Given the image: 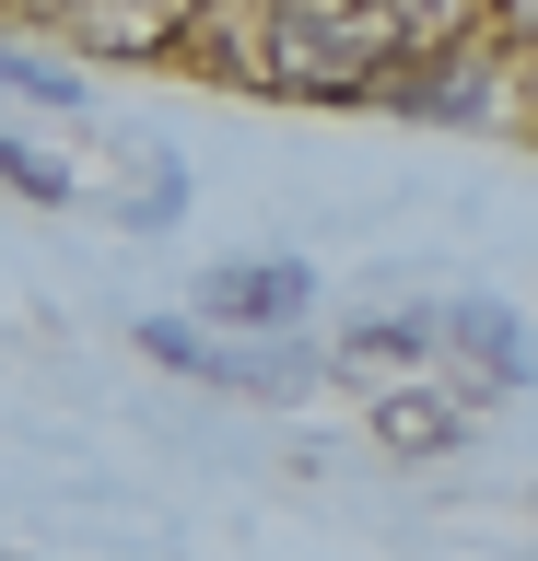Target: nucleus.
<instances>
[{"instance_id": "nucleus-2", "label": "nucleus", "mask_w": 538, "mask_h": 561, "mask_svg": "<svg viewBox=\"0 0 538 561\" xmlns=\"http://www.w3.org/2000/svg\"><path fill=\"white\" fill-rule=\"evenodd\" d=\"M141 351L199 386H247V398H293L317 375V351H293V340H211V328H176V316H141Z\"/></svg>"}, {"instance_id": "nucleus-7", "label": "nucleus", "mask_w": 538, "mask_h": 561, "mask_svg": "<svg viewBox=\"0 0 538 561\" xmlns=\"http://www.w3.org/2000/svg\"><path fill=\"white\" fill-rule=\"evenodd\" d=\"M0 82H12V94H36V105H82V82H71V70L24 59V47H0Z\"/></svg>"}, {"instance_id": "nucleus-6", "label": "nucleus", "mask_w": 538, "mask_h": 561, "mask_svg": "<svg viewBox=\"0 0 538 561\" xmlns=\"http://www.w3.org/2000/svg\"><path fill=\"white\" fill-rule=\"evenodd\" d=\"M422 340H433V316H375V328L340 340V363H398V351H422Z\"/></svg>"}, {"instance_id": "nucleus-3", "label": "nucleus", "mask_w": 538, "mask_h": 561, "mask_svg": "<svg viewBox=\"0 0 538 561\" xmlns=\"http://www.w3.org/2000/svg\"><path fill=\"white\" fill-rule=\"evenodd\" d=\"M305 305H317V270H293V257H222V270L199 280V316H222V328H270V340H282Z\"/></svg>"}, {"instance_id": "nucleus-4", "label": "nucleus", "mask_w": 538, "mask_h": 561, "mask_svg": "<svg viewBox=\"0 0 538 561\" xmlns=\"http://www.w3.org/2000/svg\"><path fill=\"white\" fill-rule=\"evenodd\" d=\"M433 340H457L468 363H480V375H503V386L527 375V328H515L503 305H480V293H457V305L433 316Z\"/></svg>"}, {"instance_id": "nucleus-8", "label": "nucleus", "mask_w": 538, "mask_h": 561, "mask_svg": "<svg viewBox=\"0 0 538 561\" xmlns=\"http://www.w3.org/2000/svg\"><path fill=\"white\" fill-rule=\"evenodd\" d=\"M0 175H12L24 199H71V175H59V164H36V152H12V140H0Z\"/></svg>"}, {"instance_id": "nucleus-5", "label": "nucleus", "mask_w": 538, "mask_h": 561, "mask_svg": "<svg viewBox=\"0 0 538 561\" xmlns=\"http://www.w3.org/2000/svg\"><path fill=\"white\" fill-rule=\"evenodd\" d=\"M375 433H387V445H457V410H445V398H387V410H375Z\"/></svg>"}, {"instance_id": "nucleus-1", "label": "nucleus", "mask_w": 538, "mask_h": 561, "mask_svg": "<svg viewBox=\"0 0 538 561\" xmlns=\"http://www.w3.org/2000/svg\"><path fill=\"white\" fill-rule=\"evenodd\" d=\"M387 59V24L375 12H270L257 24V70L282 94H363Z\"/></svg>"}]
</instances>
